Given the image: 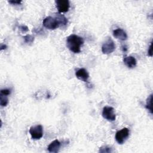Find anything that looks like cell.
<instances>
[{
  "instance_id": "1",
  "label": "cell",
  "mask_w": 153,
  "mask_h": 153,
  "mask_svg": "<svg viewBox=\"0 0 153 153\" xmlns=\"http://www.w3.org/2000/svg\"><path fill=\"white\" fill-rule=\"evenodd\" d=\"M83 44V38L76 35H71L66 39L68 48L74 53H78L81 51V46Z\"/></svg>"
},
{
  "instance_id": "2",
  "label": "cell",
  "mask_w": 153,
  "mask_h": 153,
  "mask_svg": "<svg viewBox=\"0 0 153 153\" xmlns=\"http://www.w3.org/2000/svg\"><path fill=\"white\" fill-rule=\"evenodd\" d=\"M43 25L47 29H48L50 30H54L59 27V25L56 20V19L54 17H52L51 16H48L45 17L43 20Z\"/></svg>"
},
{
  "instance_id": "3",
  "label": "cell",
  "mask_w": 153,
  "mask_h": 153,
  "mask_svg": "<svg viewBox=\"0 0 153 153\" xmlns=\"http://www.w3.org/2000/svg\"><path fill=\"white\" fill-rule=\"evenodd\" d=\"M115 49V44L111 38H109L102 46V51L105 54H108L112 53Z\"/></svg>"
},
{
  "instance_id": "4",
  "label": "cell",
  "mask_w": 153,
  "mask_h": 153,
  "mask_svg": "<svg viewBox=\"0 0 153 153\" xmlns=\"http://www.w3.org/2000/svg\"><path fill=\"white\" fill-rule=\"evenodd\" d=\"M128 136L129 130L127 128H123L116 133L115 140L119 144H123L127 140Z\"/></svg>"
},
{
  "instance_id": "5",
  "label": "cell",
  "mask_w": 153,
  "mask_h": 153,
  "mask_svg": "<svg viewBox=\"0 0 153 153\" xmlns=\"http://www.w3.org/2000/svg\"><path fill=\"white\" fill-rule=\"evenodd\" d=\"M29 133L33 139H39L43 136V128L41 125L32 126L29 129Z\"/></svg>"
},
{
  "instance_id": "6",
  "label": "cell",
  "mask_w": 153,
  "mask_h": 153,
  "mask_svg": "<svg viewBox=\"0 0 153 153\" xmlns=\"http://www.w3.org/2000/svg\"><path fill=\"white\" fill-rule=\"evenodd\" d=\"M103 117L109 121H113L116 118V115L114 112V109L111 106H105L102 111Z\"/></svg>"
},
{
  "instance_id": "7",
  "label": "cell",
  "mask_w": 153,
  "mask_h": 153,
  "mask_svg": "<svg viewBox=\"0 0 153 153\" xmlns=\"http://www.w3.org/2000/svg\"><path fill=\"white\" fill-rule=\"evenodd\" d=\"M56 8L59 13H66L68 11L70 5L69 2L68 0H57L56 1Z\"/></svg>"
},
{
  "instance_id": "8",
  "label": "cell",
  "mask_w": 153,
  "mask_h": 153,
  "mask_svg": "<svg viewBox=\"0 0 153 153\" xmlns=\"http://www.w3.org/2000/svg\"><path fill=\"white\" fill-rule=\"evenodd\" d=\"M75 75L76 78L84 82H87L89 78V74L86 69L84 68H81L78 69L75 72Z\"/></svg>"
},
{
  "instance_id": "9",
  "label": "cell",
  "mask_w": 153,
  "mask_h": 153,
  "mask_svg": "<svg viewBox=\"0 0 153 153\" xmlns=\"http://www.w3.org/2000/svg\"><path fill=\"white\" fill-rule=\"evenodd\" d=\"M113 35L117 39L124 41L127 38V35L126 32L122 29L118 28L113 31Z\"/></svg>"
},
{
  "instance_id": "10",
  "label": "cell",
  "mask_w": 153,
  "mask_h": 153,
  "mask_svg": "<svg viewBox=\"0 0 153 153\" xmlns=\"http://www.w3.org/2000/svg\"><path fill=\"white\" fill-rule=\"evenodd\" d=\"M124 64L129 68H133L136 66L137 62L133 56H125L123 59Z\"/></svg>"
},
{
  "instance_id": "11",
  "label": "cell",
  "mask_w": 153,
  "mask_h": 153,
  "mask_svg": "<svg viewBox=\"0 0 153 153\" xmlns=\"http://www.w3.org/2000/svg\"><path fill=\"white\" fill-rule=\"evenodd\" d=\"M60 142L57 139H56L48 145L47 149L50 152L56 153L59 151L60 149Z\"/></svg>"
},
{
  "instance_id": "12",
  "label": "cell",
  "mask_w": 153,
  "mask_h": 153,
  "mask_svg": "<svg viewBox=\"0 0 153 153\" xmlns=\"http://www.w3.org/2000/svg\"><path fill=\"white\" fill-rule=\"evenodd\" d=\"M55 18L56 19L59 26H65L68 23V19L65 16L61 14L60 13L56 14Z\"/></svg>"
},
{
  "instance_id": "13",
  "label": "cell",
  "mask_w": 153,
  "mask_h": 153,
  "mask_svg": "<svg viewBox=\"0 0 153 153\" xmlns=\"http://www.w3.org/2000/svg\"><path fill=\"white\" fill-rule=\"evenodd\" d=\"M152 94H150L149 97H148L146 100V108L148 109V111L150 112V113L152 114Z\"/></svg>"
},
{
  "instance_id": "14",
  "label": "cell",
  "mask_w": 153,
  "mask_h": 153,
  "mask_svg": "<svg viewBox=\"0 0 153 153\" xmlns=\"http://www.w3.org/2000/svg\"><path fill=\"white\" fill-rule=\"evenodd\" d=\"M8 103V99L7 98V96L2 94L1 93L0 94V104L1 106H6Z\"/></svg>"
},
{
  "instance_id": "15",
  "label": "cell",
  "mask_w": 153,
  "mask_h": 153,
  "mask_svg": "<svg viewBox=\"0 0 153 153\" xmlns=\"http://www.w3.org/2000/svg\"><path fill=\"white\" fill-rule=\"evenodd\" d=\"M25 42L26 43H32L34 41V37L31 35H27L23 37Z\"/></svg>"
},
{
  "instance_id": "16",
  "label": "cell",
  "mask_w": 153,
  "mask_h": 153,
  "mask_svg": "<svg viewBox=\"0 0 153 153\" xmlns=\"http://www.w3.org/2000/svg\"><path fill=\"white\" fill-rule=\"evenodd\" d=\"M99 152H112V149L111 148H109V147H102V148H100V149H99Z\"/></svg>"
},
{
  "instance_id": "17",
  "label": "cell",
  "mask_w": 153,
  "mask_h": 153,
  "mask_svg": "<svg viewBox=\"0 0 153 153\" xmlns=\"http://www.w3.org/2000/svg\"><path fill=\"white\" fill-rule=\"evenodd\" d=\"M1 93L2 94L8 96L11 93V90L9 89H2L1 90Z\"/></svg>"
},
{
  "instance_id": "18",
  "label": "cell",
  "mask_w": 153,
  "mask_h": 153,
  "mask_svg": "<svg viewBox=\"0 0 153 153\" xmlns=\"http://www.w3.org/2000/svg\"><path fill=\"white\" fill-rule=\"evenodd\" d=\"M8 2L13 5H16V4L19 5L22 3V1H9Z\"/></svg>"
},
{
  "instance_id": "19",
  "label": "cell",
  "mask_w": 153,
  "mask_h": 153,
  "mask_svg": "<svg viewBox=\"0 0 153 153\" xmlns=\"http://www.w3.org/2000/svg\"><path fill=\"white\" fill-rule=\"evenodd\" d=\"M20 30L23 32H27V31H28L29 30V29H28V27L26 26H21L20 27Z\"/></svg>"
},
{
  "instance_id": "20",
  "label": "cell",
  "mask_w": 153,
  "mask_h": 153,
  "mask_svg": "<svg viewBox=\"0 0 153 153\" xmlns=\"http://www.w3.org/2000/svg\"><path fill=\"white\" fill-rule=\"evenodd\" d=\"M152 44H151L150 45H149V47L148 51V55H149V56H151V57L152 56Z\"/></svg>"
},
{
  "instance_id": "21",
  "label": "cell",
  "mask_w": 153,
  "mask_h": 153,
  "mask_svg": "<svg viewBox=\"0 0 153 153\" xmlns=\"http://www.w3.org/2000/svg\"><path fill=\"white\" fill-rule=\"evenodd\" d=\"M7 48V45L5 44H1V50H4V49H6Z\"/></svg>"
},
{
  "instance_id": "22",
  "label": "cell",
  "mask_w": 153,
  "mask_h": 153,
  "mask_svg": "<svg viewBox=\"0 0 153 153\" xmlns=\"http://www.w3.org/2000/svg\"><path fill=\"white\" fill-rule=\"evenodd\" d=\"M122 48H123V50L124 51H126L127 50V47H126V45L123 46V47H122Z\"/></svg>"
}]
</instances>
